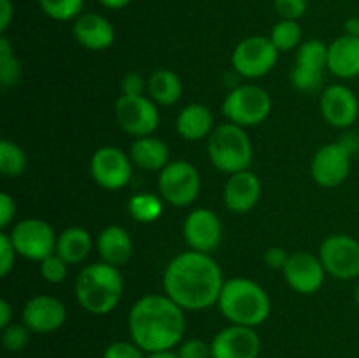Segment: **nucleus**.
Segmentation results:
<instances>
[{
    "label": "nucleus",
    "mask_w": 359,
    "mask_h": 358,
    "mask_svg": "<svg viewBox=\"0 0 359 358\" xmlns=\"http://www.w3.org/2000/svg\"><path fill=\"white\" fill-rule=\"evenodd\" d=\"M16 248H14L13 241H11V235L2 232L0 234V276L6 277L11 270L14 269V263H16Z\"/></svg>",
    "instance_id": "obj_35"
},
{
    "label": "nucleus",
    "mask_w": 359,
    "mask_h": 358,
    "mask_svg": "<svg viewBox=\"0 0 359 358\" xmlns=\"http://www.w3.org/2000/svg\"><path fill=\"white\" fill-rule=\"evenodd\" d=\"M328 69V46L319 39H309L298 46L290 79L300 91H316Z\"/></svg>",
    "instance_id": "obj_12"
},
{
    "label": "nucleus",
    "mask_w": 359,
    "mask_h": 358,
    "mask_svg": "<svg viewBox=\"0 0 359 358\" xmlns=\"http://www.w3.org/2000/svg\"><path fill=\"white\" fill-rule=\"evenodd\" d=\"M354 300H356V304H358V307H359V281H358L356 288H354Z\"/></svg>",
    "instance_id": "obj_47"
},
{
    "label": "nucleus",
    "mask_w": 359,
    "mask_h": 358,
    "mask_svg": "<svg viewBox=\"0 0 359 358\" xmlns=\"http://www.w3.org/2000/svg\"><path fill=\"white\" fill-rule=\"evenodd\" d=\"M270 41L279 49V53L298 48L302 42V28L298 21L280 20L279 23L273 25L272 32H270Z\"/></svg>",
    "instance_id": "obj_31"
},
{
    "label": "nucleus",
    "mask_w": 359,
    "mask_h": 358,
    "mask_svg": "<svg viewBox=\"0 0 359 358\" xmlns=\"http://www.w3.org/2000/svg\"><path fill=\"white\" fill-rule=\"evenodd\" d=\"M132 158L116 146H102L93 153L90 172L93 181L104 190L125 188L132 179Z\"/></svg>",
    "instance_id": "obj_14"
},
{
    "label": "nucleus",
    "mask_w": 359,
    "mask_h": 358,
    "mask_svg": "<svg viewBox=\"0 0 359 358\" xmlns=\"http://www.w3.org/2000/svg\"><path fill=\"white\" fill-rule=\"evenodd\" d=\"M280 20L298 21L307 13V0H273Z\"/></svg>",
    "instance_id": "obj_36"
},
{
    "label": "nucleus",
    "mask_w": 359,
    "mask_h": 358,
    "mask_svg": "<svg viewBox=\"0 0 359 358\" xmlns=\"http://www.w3.org/2000/svg\"><path fill=\"white\" fill-rule=\"evenodd\" d=\"M279 49L273 46L270 37L252 35L245 37L235 46L231 53V65L241 76L248 79H258L266 76L276 67Z\"/></svg>",
    "instance_id": "obj_8"
},
{
    "label": "nucleus",
    "mask_w": 359,
    "mask_h": 358,
    "mask_svg": "<svg viewBox=\"0 0 359 358\" xmlns=\"http://www.w3.org/2000/svg\"><path fill=\"white\" fill-rule=\"evenodd\" d=\"M202 186L200 172L186 160L168 161L160 171L158 190L165 202L174 207H186L196 200Z\"/></svg>",
    "instance_id": "obj_7"
},
{
    "label": "nucleus",
    "mask_w": 359,
    "mask_h": 358,
    "mask_svg": "<svg viewBox=\"0 0 359 358\" xmlns=\"http://www.w3.org/2000/svg\"><path fill=\"white\" fill-rule=\"evenodd\" d=\"M353 154L344 140L319 147L311 161L312 179L323 188H335L342 185L351 174Z\"/></svg>",
    "instance_id": "obj_13"
},
{
    "label": "nucleus",
    "mask_w": 359,
    "mask_h": 358,
    "mask_svg": "<svg viewBox=\"0 0 359 358\" xmlns=\"http://www.w3.org/2000/svg\"><path fill=\"white\" fill-rule=\"evenodd\" d=\"M223 272L209 253H181L163 272V293L184 311H203L217 304L224 284Z\"/></svg>",
    "instance_id": "obj_1"
},
{
    "label": "nucleus",
    "mask_w": 359,
    "mask_h": 358,
    "mask_svg": "<svg viewBox=\"0 0 359 358\" xmlns=\"http://www.w3.org/2000/svg\"><path fill=\"white\" fill-rule=\"evenodd\" d=\"M223 114L230 123L242 126H256L265 121L272 111L269 91L256 84H242L233 88L223 102Z\"/></svg>",
    "instance_id": "obj_6"
},
{
    "label": "nucleus",
    "mask_w": 359,
    "mask_h": 358,
    "mask_svg": "<svg viewBox=\"0 0 359 358\" xmlns=\"http://www.w3.org/2000/svg\"><path fill=\"white\" fill-rule=\"evenodd\" d=\"M67 319V307L60 298L53 295H37L25 302L21 311V323L30 332L51 333L58 330Z\"/></svg>",
    "instance_id": "obj_18"
},
{
    "label": "nucleus",
    "mask_w": 359,
    "mask_h": 358,
    "mask_svg": "<svg viewBox=\"0 0 359 358\" xmlns=\"http://www.w3.org/2000/svg\"><path fill=\"white\" fill-rule=\"evenodd\" d=\"M147 93L158 105H174L182 97V81L175 72L160 69L147 79Z\"/></svg>",
    "instance_id": "obj_27"
},
{
    "label": "nucleus",
    "mask_w": 359,
    "mask_h": 358,
    "mask_svg": "<svg viewBox=\"0 0 359 358\" xmlns=\"http://www.w3.org/2000/svg\"><path fill=\"white\" fill-rule=\"evenodd\" d=\"M214 116L203 104H189L179 112L175 130L186 140H202L212 133Z\"/></svg>",
    "instance_id": "obj_24"
},
{
    "label": "nucleus",
    "mask_w": 359,
    "mask_h": 358,
    "mask_svg": "<svg viewBox=\"0 0 359 358\" xmlns=\"http://www.w3.org/2000/svg\"><path fill=\"white\" fill-rule=\"evenodd\" d=\"M123 276L119 267L109 263H90L76 277L77 304L90 314L104 316L118 307L123 297Z\"/></svg>",
    "instance_id": "obj_4"
},
{
    "label": "nucleus",
    "mask_w": 359,
    "mask_h": 358,
    "mask_svg": "<svg viewBox=\"0 0 359 358\" xmlns=\"http://www.w3.org/2000/svg\"><path fill=\"white\" fill-rule=\"evenodd\" d=\"M262 340L251 326L231 325L214 336L210 340L212 358H258Z\"/></svg>",
    "instance_id": "obj_17"
},
{
    "label": "nucleus",
    "mask_w": 359,
    "mask_h": 358,
    "mask_svg": "<svg viewBox=\"0 0 359 358\" xmlns=\"http://www.w3.org/2000/svg\"><path fill=\"white\" fill-rule=\"evenodd\" d=\"M21 63L14 55L9 39L0 37V84L4 88H11L20 83Z\"/></svg>",
    "instance_id": "obj_30"
},
{
    "label": "nucleus",
    "mask_w": 359,
    "mask_h": 358,
    "mask_svg": "<svg viewBox=\"0 0 359 358\" xmlns=\"http://www.w3.org/2000/svg\"><path fill=\"white\" fill-rule=\"evenodd\" d=\"M102 358H146L144 351L137 346L135 343H126V340H118L105 347Z\"/></svg>",
    "instance_id": "obj_37"
},
{
    "label": "nucleus",
    "mask_w": 359,
    "mask_h": 358,
    "mask_svg": "<svg viewBox=\"0 0 359 358\" xmlns=\"http://www.w3.org/2000/svg\"><path fill=\"white\" fill-rule=\"evenodd\" d=\"M344 30H346L347 35H354V37H359V18H349L344 25Z\"/></svg>",
    "instance_id": "obj_44"
},
{
    "label": "nucleus",
    "mask_w": 359,
    "mask_h": 358,
    "mask_svg": "<svg viewBox=\"0 0 359 358\" xmlns=\"http://www.w3.org/2000/svg\"><path fill=\"white\" fill-rule=\"evenodd\" d=\"M121 95H144V90H147V81L137 72H128L121 77Z\"/></svg>",
    "instance_id": "obj_39"
},
{
    "label": "nucleus",
    "mask_w": 359,
    "mask_h": 358,
    "mask_svg": "<svg viewBox=\"0 0 359 358\" xmlns=\"http://www.w3.org/2000/svg\"><path fill=\"white\" fill-rule=\"evenodd\" d=\"M130 158L133 165L140 167L142 171H161L168 164L170 150L161 139L153 135L137 137L130 146Z\"/></svg>",
    "instance_id": "obj_25"
},
{
    "label": "nucleus",
    "mask_w": 359,
    "mask_h": 358,
    "mask_svg": "<svg viewBox=\"0 0 359 358\" xmlns=\"http://www.w3.org/2000/svg\"><path fill=\"white\" fill-rule=\"evenodd\" d=\"M263 258H265V263L270 269L283 270L284 265L287 263V260H290V253H286V249L279 248V246H272V248L266 249Z\"/></svg>",
    "instance_id": "obj_41"
},
{
    "label": "nucleus",
    "mask_w": 359,
    "mask_h": 358,
    "mask_svg": "<svg viewBox=\"0 0 359 358\" xmlns=\"http://www.w3.org/2000/svg\"><path fill=\"white\" fill-rule=\"evenodd\" d=\"M328 70L340 79L359 76V37L344 34L328 46Z\"/></svg>",
    "instance_id": "obj_22"
},
{
    "label": "nucleus",
    "mask_w": 359,
    "mask_h": 358,
    "mask_svg": "<svg viewBox=\"0 0 359 358\" xmlns=\"http://www.w3.org/2000/svg\"><path fill=\"white\" fill-rule=\"evenodd\" d=\"M259 197H262V181L249 168L231 174L223 190L224 206L235 214H245L255 209Z\"/></svg>",
    "instance_id": "obj_20"
},
{
    "label": "nucleus",
    "mask_w": 359,
    "mask_h": 358,
    "mask_svg": "<svg viewBox=\"0 0 359 358\" xmlns=\"http://www.w3.org/2000/svg\"><path fill=\"white\" fill-rule=\"evenodd\" d=\"M97 249L102 262L114 267H123L132 258L133 242L125 228L119 225H111V227H105L98 235Z\"/></svg>",
    "instance_id": "obj_23"
},
{
    "label": "nucleus",
    "mask_w": 359,
    "mask_h": 358,
    "mask_svg": "<svg viewBox=\"0 0 359 358\" xmlns=\"http://www.w3.org/2000/svg\"><path fill=\"white\" fill-rule=\"evenodd\" d=\"M207 139V154L217 171L230 175L248 171L252 161V142L242 126L223 123Z\"/></svg>",
    "instance_id": "obj_5"
},
{
    "label": "nucleus",
    "mask_w": 359,
    "mask_h": 358,
    "mask_svg": "<svg viewBox=\"0 0 359 358\" xmlns=\"http://www.w3.org/2000/svg\"><path fill=\"white\" fill-rule=\"evenodd\" d=\"M13 323V305L2 298L0 300V329H7Z\"/></svg>",
    "instance_id": "obj_43"
},
{
    "label": "nucleus",
    "mask_w": 359,
    "mask_h": 358,
    "mask_svg": "<svg viewBox=\"0 0 359 358\" xmlns=\"http://www.w3.org/2000/svg\"><path fill=\"white\" fill-rule=\"evenodd\" d=\"M74 37L90 51H104L114 42L116 32L111 21L97 13H84L74 21Z\"/></svg>",
    "instance_id": "obj_21"
},
{
    "label": "nucleus",
    "mask_w": 359,
    "mask_h": 358,
    "mask_svg": "<svg viewBox=\"0 0 359 358\" xmlns=\"http://www.w3.org/2000/svg\"><path fill=\"white\" fill-rule=\"evenodd\" d=\"M9 235L18 255L23 258L42 262L56 251L58 235L55 234L51 225L41 218H27L18 221Z\"/></svg>",
    "instance_id": "obj_11"
},
{
    "label": "nucleus",
    "mask_w": 359,
    "mask_h": 358,
    "mask_svg": "<svg viewBox=\"0 0 359 358\" xmlns=\"http://www.w3.org/2000/svg\"><path fill=\"white\" fill-rule=\"evenodd\" d=\"M28 164L27 153L9 139L0 140V172L7 178H18L25 172Z\"/></svg>",
    "instance_id": "obj_29"
},
{
    "label": "nucleus",
    "mask_w": 359,
    "mask_h": 358,
    "mask_svg": "<svg viewBox=\"0 0 359 358\" xmlns=\"http://www.w3.org/2000/svg\"><path fill=\"white\" fill-rule=\"evenodd\" d=\"M217 307L231 325L256 329L269 319L272 302L256 281L249 277H230L224 281Z\"/></svg>",
    "instance_id": "obj_3"
},
{
    "label": "nucleus",
    "mask_w": 359,
    "mask_h": 358,
    "mask_svg": "<svg viewBox=\"0 0 359 358\" xmlns=\"http://www.w3.org/2000/svg\"><path fill=\"white\" fill-rule=\"evenodd\" d=\"M93 248L90 232L81 227H69L58 234L56 241V255L62 256L69 265H77L84 262Z\"/></svg>",
    "instance_id": "obj_26"
},
{
    "label": "nucleus",
    "mask_w": 359,
    "mask_h": 358,
    "mask_svg": "<svg viewBox=\"0 0 359 358\" xmlns=\"http://www.w3.org/2000/svg\"><path fill=\"white\" fill-rule=\"evenodd\" d=\"M42 13L56 21L77 20L83 14L84 0H37Z\"/></svg>",
    "instance_id": "obj_32"
},
{
    "label": "nucleus",
    "mask_w": 359,
    "mask_h": 358,
    "mask_svg": "<svg viewBox=\"0 0 359 358\" xmlns=\"http://www.w3.org/2000/svg\"><path fill=\"white\" fill-rule=\"evenodd\" d=\"M30 343V330L25 323H11L2 330V344L9 353H20Z\"/></svg>",
    "instance_id": "obj_33"
},
{
    "label": "nucleus",
    "mask_w": 359,
    "mask_h": 358,
    "mask_svg": "<svg viewBox=\"0 0 359 358\" xmlns=\"http://www.w3.org/2000/svg\"><path fill=\"white\" fill-rule=\"evenodd\" d=\"M182 234L193 251L212 253L223 239V225L214 211L198 207L186 216Z\"/></svg>",
    "instance_id": "obj_15"
},
{
    "label": "nucleus",
    "mask_w": 359,
    "mask_h": 358,
    "mask_svg": "<svg viewBox=\"0 0 359 358\" xmlns=\"http://www.w3.org/2000/svg\"><path fill=\"white\" fill-rule=\"evenodd\" d=\"M128 330L132 340L144 353L168 351L182 343L184 309L165 293L144 295L130 309Z\"/></svg>",
    "instance_id": "obj_2"
},
{
    "label": "nucleus",
    "mask_w": 359,
    "mask_h": 358,
    "mask_svg": "<svg viewBox=\"0 0 359 358\" xmlns=\"http://www.w3.org/2000/svg\"><path fill=\"white\" fill-rule=\"evenodd\" d=\"M16 214V202L9 193H0V228H7Z\"/></svg>",
    "instance_id": "obj_40"
},
{
    "label": "nucleus",
    "mask_w": 359,
    "mask_h": 358,
    "mask_svg": "<svg viewBox=\"0 0 359 358\" xmlns=\"http://www.w3.org/2000/svg\"><path fill=\"white\" fill-rule=\"evenodd\" d=\"M98 2H100L104 7H107V9L118 11V9H123V7L128 6L132 0H98Z\"/></svg>",
    "instance_id": "obj_45"
},
{
    "label": "nucleus",
    "mask_w": 359,
    "mask_h": 358,
    "mask_svg": "<svg viewBox=\"0 0 359 358\" xmlns=\"http://www.w3.org/2000/svg\"><path fill=\"white\" fill-rule=\"evenodd\" d=\"M321 114L335 128H349L359 116V100L351 88L332 84L321 95Z\"/></svg>",
    "instance_id": "obj_19"
},
{
    "label": "nucleus",
    "mask_w": 359,
    "mask_h": 358,
    "mask_svg": "<svg viewBox=\"0 0 359 358\" xmlns=\"http://www.w3.org/2000/svg\"><path fill=\"white\" fill-rule=\"evenodd\" d=\"M41 263V276L44 277V281L51 284H60L67 279V274H69V263L58 256L56 253H53L51 256L44 258Z\"/></svg>",
    "instance_id": "obj_34"
},
{
    "label": "nucleus",
    "mask_w": 359,
    "mask_h": 358,
    "mask_svg": "<svg viewBox=\"0 0 359 358\" xmlns=\"http://www.w3.org/2000/svg\"><path fill=\"white\" fill-rule=\"evenodd\" d=\"M114 116L123 132L133 137L153 135L160 125L156 102L146 95H119L114 105Z\"/></svg>",
    "instance_id": "obj_9"
},
{
    "label": "nucleus",
    "mask_w": 359,
    "mask_h": 358,
    "mask_svg": "<svg viewBox=\"0 0 359 358\" xmlns=\"http://www.w3.org/2000/svg\"><path fill=\"white\" fill-rule=\"evenodd\" d=\"M163 202L153 193H137L128 200V213L139 223H153L161 216Z\"/></svg>",
    "instance_id": "obj_28"
},
{
    "label": "nucleus",
    "mask_w": 359,
    "mask_h": 358,
    "mask_svg": "<svg viewBox=\"0 0 359 358\" xmlns=\"http://www.w3.org/2000/svg\"><path fill=\"white\" fill-rule=\"evenodd\" d=\"M181 358H212L210 344L203 339H186L179 344L177 350Z\"/></svg>",
    "instance_id": "obj_38"
},
{
    "label": "nucleus",
    "mask_w": 359,
    "mask_h": 358,
    "mask_svg": "<svg viewBox=\"0 0 359 358\" xmlns=\"http://www.w3.org/2000/svg\"><path fill=\"white\" fill-rule=\"evenodd\" d=\"M283 272L291 290L300 295L318 293L326 277V270L319 256L307 251H297L290 255Z\"/></svg>",
    "instance_id": "obj_16"
},
{
    "label": "nucleus",
    "mask_w": 359,
    "mask_h": 358,
    "mask_svg": "<svg viewBox=\"0 0 359 358\" xmlns=\"http://www.w3.org/2000/svg\"><path fill=\"white\" fill-rule=\"evenodd\" d=\"M319 260L326 274L339 281L359 277V241L353 235L333 234L323 241Z\"/></svg>",
    "instance_id": "obj_10"
},
{
    "label": "nucleus",
    "mask_w": 359,
    "mask_h": 358,
    "mask_svg": "<svg viewBox=\"0 0 359 358\" xmlns=\"http://www.w3.org/2000/svg\"><path fill=\"white\" fill-rule=\"evenodd\" d=\"M14 16V6L11 0H0V32L6 34V30L9 28L11 21Z\"/></svg>",
    "instance_id": "obj_42"
},
{
    "label": "nucleus",
    "mask_w": 359,
    "mask_h": 358,
    "mask_svg": "<svg viewBox=\"0 0 359 358\" xmlns=\"http://www.w3.org/2000/svg\"><path fill=\"white\" fill-rule=\"evenodd\" d=\"M146 358H181V357H179V353H174L172 350H168V351H158V353H149V357Z\"/></svg>",
    "instance_id": "obj_46"
}]
</instances>
